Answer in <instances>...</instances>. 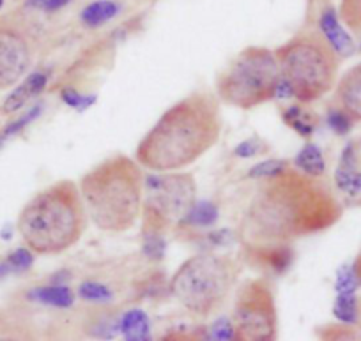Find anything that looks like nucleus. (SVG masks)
Segmentation results:
<instances>
[{
    "mask_svg": "<svg viewBox=\"0 0 361 341\" xmlns=\"http://www.w3.org/2000/svg\"><path fill=\"white\" fill-rule=\"evenodd\" d=\"M342 209L319 177L287 168L266 179L241 223L243 244L250 253L287 246L338 221Z\"/></svg>",
    "mask_w": 361,
    "mask_h": 341,
    "instance_id": "nucleus-1",
    "label": "nucleus"
},
{
    "mask_svg": "<svg viewBox=\"0 0 361 341\" xmlns=\"http://www.w3.org/2000/svg\"><path fill=\"white\" fill-rule=\"evenodd\" d=\"M221 135L220 103L211 92L190 94L156 120L135 151L151 172H176L202 158Z\"/></svg>",
    "mask_w": 361,
    "mask_h": 341,
    "instance_id": "nucleus-2",
    "label": "nucleus"
},
{
    "mask_svg": "<svg viewBox=\"0 0 361 341\" xmlns=\"http://www.w3.org/2000/svg\"><path fill=\"white\" fill-rule=\"evenodd\" d=\"M137 159L112 156L80 179V194L87 216L99 230H130L144 207V175Z\"/></svg>",
    "mask_w": 361,
    "mask_h": 341,
    "instance_id": "nucleus-3",
    "label": "nucleus"
},
{
    "mask_svg": "<svg viewBox=\"0 0 361 341\" xmlns=\"http://www.w3.org/2000/svg\"><path fill=\"white\" fill-rule=\"evenodd\" d=\"M87 221L80 187L73 180H61L37 193L22 209L18 232L34 253L59 255L82 239Z\"/></svg>",
    "mask_w": 361,
    "mask_h": 341,
    "instance_id": "nucleus-4",
    "label": "nucleus"
},
{
    "mask_svg": "<svg viewBox=\"0 0 361 341\" xmlns=\"http://www.w3.org/2000/svg\"><path fill=\"white\" fill-rule=\"evenodd\" d=\"M238 276L239 269L232 259L202 253L176 271L170 280V292L186 311L211 316L224 308Z\"/></svg>",
    "mask_w": 361,
    "mask_h": 341,
    "instance_id": "nucleus-5",
    "label": "nucleus"
},
{
    "mask_svg": "<svg viewBox=\"0 0 361 341\" xmlns=\"http://www.w3.org/2000/svg\"><path fill=\"white\" fill-rule=\"evenodd\" d=\"M280 75L290 87L293 97L314 103L335 85L338 55L317 34H303L287 41L275 51Z\"/></svg>",
    "mask_w": 361,
    "mask_h": 341,
    "instance_id": "nucleus-6",
    "label": "nucleus"
},
{
    "mask_svg": "<svg viewBox=\"0 0 361 341\" xmlns=\"http://www.w3.org/2000/svg\"><path fill=\"white\" fill-rule=\"evenodd\" d=\"M280 76L275 51L262 46H248L239 51L218 76V97L231 106L252 110L275 99Z\"/></svg>",
    "mask_w": 361,
    "mask_h": 341,
    "instance_id": "nucleus-7",
    "label": "nucleus"
},
{
    "mask_svg": "<svg viewBox=\"0 0 361 341\" xmlns=\"http://www.w3.org/2000/svg\"><path fill=\"white\" fill-rule=\"evenodd\" d=\"M197 186L192 173L154 172L144 179V230L161 232L185 221L195 205Z\"/></svg>",
    "mask_w": 361,
    "mask_h": 341,
    "instance_id": "nucleus-8",
    "label": "nucleus"
},
{
    "mask_svg": "<svg viewBox=\"0 0 361 341\" xmlns=\"http://www.w3.org/2000/svg\"><path fill=\"white\" fill-rule=\"evenodd\" d=\"M235 340L271 341L279 334L275 295L264 280L246 281L238 294L234 316Z\"/></svg>",
    "mask_w": 361,
    "mask_h": 341,
    "instance_id": "nucleus-9",
    "label": "nucleus"
},
{
    "mask_svg": "<svg viewBox=\"0 0 361 341\" xmlns=\"http://www.w3.org/2000/svg\"><path fill=\"white\" fill-rule=\"evenodd\" d=\"M32 64V46L25 34L0 22V89L16 85Z\"/></svg>",
    "mask_w": 361,
    "mask_h": 341,
    "instance_id": "nucleus-10",
    "label": "nucleus"
},
{
    "mask_svg": "<svg viewBox=\"0 0 361 341\" xmlns=\"http://www.w3.org/2000/svg\"><path fill=\"white\" fill-rule=\"evenodd\" d=\"M48 78H50V73L41 69V71H34L9 94L4 99L2 106H0V111L2 113H16L18 110H22L30 99L39 96L48 85Z\"/></svg>",
    "mask_w": 361,
    "mask_h": 341,
    "instance_id": "nucleus-11",
    "label": "nucleus"
},
{
    "mask_svg": "<svg viewBox=\"0 0 361 341\" xmlns=\"http://www.w3.org/2000/svg\"><path fill=\"white\" fill-rule=\"evenodd\" d=\"M336 99L340 108L353 120H361V62L353 66L336 85Z\"/></svg>",
    "mask_w": 361,
    "mask_h": 341,
    "instance_id": "nucleus-12",
    "label": "nucleus"
},
{
    "mask_svg": "<svg viewBox=\"0 0 361 341\" xmlns=\"http://www.w3.org/2000/svg\"><path fill=\"white\" fill-rule=\"evenodd\" d=\"M319 27H321L322 37L326 39V43L335 50V54L338 55V57H349V55L353 54V37H350L349 34H347V30L342 27L335 9L326 8L324 11L321 13Z\"/></svg>",
    "mask_w": 361,
    "mask_h": 341,
    "instance_id": "nucleus-13",
    "label": "nucleus"
},
{
    "mask_svg": "<svg viewBox=\"0 0 361 341\" xmlns=\"http://www.w3.org/2000/svg\"><path fill=\"white\" fill-rule=\"evenodd\" d=\"M335 182L340 191L345 194L356 197L361 193V170L356 166V156H354L353 145H347L342 152L340 165L335 172Z\"/></svg>",
    "mask_w": 361,
    "mask_h": 341,
    "instance_id": "nucleus-14",
    "label": "nucleus"
},
{
    "mask_svg": "<svg viewBox=\"0 0 361 341\" xmlns=\"http://www.w3.org/2000/svg\"><path fill=\"white\" fill-rule=\"evenodd\" d=\"M121 13V4L116 0H96L90 2L89 6L82 9L80 13V22L87 27V29H98V27L105 25L110 20L116 18Z\"/></svg>",
    "mask_w": 361,
    "mask_h": 341,
    "instance_id": "nucleus-15",
    "label": "nucleus"
},
{
    "mask_svg": "<svg viewBox=\"0 0 361 341\" xmlns=\"http://www.w3.org/2000/svg\"><path fill=\"white\" fill-rule=\"evenodd\" d=\"M119 330L128 341H147L151 340V322L142 309H130L121 316Z\"/></svg>",
    "mask_w": 361,
    "mask_h": 341,
    "instance_id": "nucleus-16",
    "label": "nucleus"
},
{
    "mask_svg": "<svg viewBox=\"0 0 361 341\" xmlns=\"http://www.w3.org/2000/svg\"><path fill=\"white\" fill-rule=\"evenodd\" d=\"M30 299L41 302L44 306H50V308H71L73 302H75V294L69 287L64 285H47V287L34 288L30 292Z\"/></svg>",
    "mask_w": 361,
    "mask_h": 341,
    "instance_id": "nucleus-17",
    "label": "nucleus"
},
{
    "mask_svg": "<svg viewBox=\"0 0 361 341\" xmlns=\"http://www.w3.org/2000/svg\"><path fill=\"white\" fill-rule=\"evenodd\" d=\"M283 123L290 128V130L296 131L301 137H310L315 131V128L319 126V117L315 116L314 111L305 110L300 104H294V106H289L282 116Z\"/></svg>",
    "mask_w": 361,
    "mask_h": 341,
    "instance_id": "nucleus-18",
    "label": "nucleus"
},
{
    "mask_svg": "<svg viewBox=\"0 0 361 341\" xmlns=\"http://www.w3.org/2000/svg\"><path fill=\"white\" fill-rule=\"evenodd\" d=\"M294 166L310 177H322L326 172L324 156L315 144H307L294 158Z\"/></svg>",
    "mask_w": 361,
    "mask_h": 341,
    "instance_id": "nucleus-19",
    "label": "nucleus"
},
{
    "mask_svg": "<svg viewBox=\"0 0 361 341\" xmlns=\"http://www.w3.org/2000/svg\"><path fill=\"white\" fill-rule=\"evenodd\" d=\"M333 315L347 326L357 323V297L356 294H338L333 304Z\"/></svg>",
    "mask_w": 361,
    "mask_h": 341,
    "instance_id": "nucleus-20",
    "label": "nucleus"
},
{
    "mask_svg": "<svg viewBox=\"0 0 361 341\" xmlns=\"http://www.w3.org/2000/svg\"><path fill=\"white\" fill-rule=\"evenodd\" d=\"M218 219V207L213 202H195L185 221L195 226H213Z\"/></svg>",
    "mask_w": 361,
    "mask_h": 341,
    "instance_id": "nucleus-21",
    "label": "nucleus"
},
{
    "mask_svg": "<svg viewBox=\"0 0 361 341\" xmlns=\"http://www.w3.org/2000/svg\"><path fill=\"white\" fill-rule=\"evenodd\" d=\"M78 294L87 302L103 304V302L112 301V290L106 285L98 283V281H83L78 287Z\"/></svg>",
    "mask_w": 361,
    "mask_h": 341,
    "instance_id": "nucleus-22",
    "label": "nucleus"
},
{
    "mask_svg": "<svg viewBox=\"0 0 361 341\" xmlns=\"http://www.w3.org/2000/svg\"><path fill=\"white\" fill-rule=\"evenodd\" d=\"M289 168V163L283 159H267V161L259 163V165L252 166L248 172L250 179H271V177L279 175V173L286 172Z\"/></svg>",
    "mask_w": 361,
    "mask_h": 341,
    "instance_id": "nucleus-23",
    "label": "nucleus"
},
{
    "mask_svg": "<svg viewBox=\"0 0 361 341\" xmlns=\"http://www.w3.org/2000/svg\"><path fill=\"white\" fill-rule=\"evenodd\" d=\"M360 285H361V278L357 276L354 266L340 267L338 273H336V283H335L336 294H356Z\"/></svg>",
    "mask_w": 361,
    "mask_h": 341,
    "instance_id": "nucleus-24",
    "label": "nucleus"
},
{
    "mask_svg": "<svg viewBox=\"0 0 361 341\" xmlns=\"http://www.w3.org/2000/svg\"><path fill=\"white\" fill-rule=\"evenodd\" d=\"M340 18L349 29L361 34V0H342L340 4Z\"/></svg>",
    "mask_w": 361,
    "mask_h": 341,
    "instance_id": "nucleus-25",
    "label": "nucleus"
},
{
    "mask_svg": "<svg viewBox=\"0 0 361 341\" xmlns=\"http://www.w3.org/2000/svg\"><path fill=\"white\" fill-rule=\"evenodd\" d=\"M165 241L161 237V232H152V230H144V255L149 260H161L165 255Z\"/></svg>",
    "mask_w": 361,
    "mask_h": 341,
    "instance_id": "nucleus-26",
    "label": "nucleus"
},
{
    "mask_svg": "<svg viewBox=\"0 0 361 341\" xmlns=\"http://www.w3.org/2000/svg\"><path fill=\"white\" fill-rule=\"evenodd\" d=\"M39 113H41V106H34L32 110L27 111L25 116H22L18 120H15V123H13V124H9V126L6 128V130L2 131V133H0V147H2V145L6 144V140H8V138H11L13 135L20 133V131H22L23 128L29 126V124L32 123V120L36 119L37 116H39Z\"/></svg>",
    "mask_w": 361,
    "mask_h": 341,
    "instance_id": "nucleus-27",
    "label": "nucleus"
},
{
    "mask_svg": "<svg viewBox=\"0 0 361 341\" xmlns=\"http://www.w3.org/2000/svg\"><path fill=\"white\" fill-rule=\"evenodd\" d=\"M328 126L336 135H347L353 128V119L342 108H333V110L328 111Z\"/></svg>",
    "mask_w": 361,
    "mask_h": 341,
    "instance_id": "nucleus-28",
    "label": "nucleus"
},
{
    "mask_svg": "<svg viewBox=\"0 0 361 341\" xmlns=\"http://www.w3.org/2000/svg\"><path fill=\"white\" fill-rule=\"evenodd\" d=\"M32 249L30 248H20L15 249L11 255L8 256L6 260V266L9 269H16V271H29L30 267L34 266V255Z\"/></svg>",
    "mask_w": 361,
    "mask_h": 341,
    "instance_id": "nucleus-29",
    "label": "nucleus"
},
{
    "mask_svg": "<svg viewBox=\"0 0 361 341\" xmlns=\"http://www.w3.org/2000/svg\"><path fill=\"white\" fill-rule=\"evenodd\" d=\"M61 97L68 106L76 108V110H82V111L85 110V108H89L90 104L96 101L94 96H82V94L76 92L75 89H64L61 92Z\"/></svg>",
    "mask_w": 361,
    "mask_h": 341,
    "instance_id": "nucleus-30",
    "label": "nucleus"
},
{
    "mask_svg": "<svg viewBox=\"0 0 361 341\" xmlns=\"http://www.w3.org/2000/svg\"><path fill=\"white\" fill-rule=\"evenodd\" d=\"M209 336L216 341H231L235 337V330H234V323L232 320L228 318H220L218 322H214V326L211 327Z\"/></svg>",
    "mask_w": 361,
    "mask_h": 341,
    "instance_id": "nucleus-31",
    "label": "nucleus"
},
{
    "mask_svg": "<svg viewBox=\"0 0 361 341\" xmlns=\"http://www.w3.org/2000/svg\"><path fill=\"white\" fill-rule=\"evenodd\" d=\"M264 144L260 140H255V138H250V140L241 142L238 147L234 149V154L239 156V158H255L260 152L264 151Z\"/></svg>",
    "mask_w": 361,
    "mask_h": 341,
    "instance_id": "nucleus-32",
    "label": "nucleus"
},
{
    "mask_svg": "<svg viewBox=\"0 0 361 341\" xmlns=\"http://www.w3.org/2000/svg\"><path fill=\"white\" fill-rule=\"evenodd\" d=\"M69 2H71V0H51L50 4L47 6V9H44V11H47V13H55V11H59V9L64 8V6H68Z\"/></svg>",
    "mask_w": 361,
    "mask_h": 341,
    "instance_id": "nucleus-33",
    "label": "nucleus"
},
{
    "mask_svg": "<svg viewBox=\"0 0 361 341\" xmlns=\"http://www.w3.org/2000/svg\"><path fill=\"white\" fill-rule=\"evenodd\" d=\"M51 0H27V6L32 9H41V11H44L47 9V6L50 4Z\"/></svg>",
    "mask_w": 361,
    "mask_h": 341,
    "instance_id": "nucleus-34",
    "label": "nucleus"
},
{
    "mask_svg": "<svg viewBox=\"0 0 361 341\" xmlns=\"http://www.w3.org/2000/svg\"><path fill=\"white\" fill-rule=\"evenodd\" d=\"M354 269H356L357 276L361 278V253H360V256L356 259V262H354Z\"/></svg>",
    "mask_w": 361,
    "mask_h": 341,
    "instance_id": "nucleus-35",
    "label": "nucleus"
},
{
    "mask_svg": "<svg viewBox=\"0 0 361 341\" xmlns=\"http://www.w3.org/2000/svg\"><path fill=\"white\" fill-rule=\"evenodd\" d=\"M357 326L361 329V299H357Z\"/></svg>",
    "mask_w": 361,
    "mask_h": 341,
    "instance_id": "nucleus-36",
    "label": "nucleus"
},
{
    "mask_svg": "<svg viewBox=\"0 0 361 341\" xmlns=\"http://www.w3.org/2000/svg\"><path fill=\"white\" fill-rule=\"evenodd\" d=\"M4 8V0H0V9Z\"/></svg>",
    "mask_w": 361,
    "mask_h": 341,
    "instance_id": "nucleus-37",
    "label": "nucleus"
},
{
    "mask_svg": "<svg viewBox=\"0 0 361 341\" xmlns=\"http://www.w3.org/2000/svg\"><path fill=\"white\" fill-rule=\"evenodd\" d=\"M360 50H361V46H360Z\"/></svg>",
    "mask_w": 361,
    "mask_h": 341,
    "instance_id": "nucleus-38",
    "label": "nucleus"
}]
</instances>
